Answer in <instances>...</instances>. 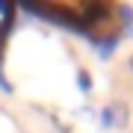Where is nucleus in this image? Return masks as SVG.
<instances>
[{
	"label": "nucleus",
	"instance_id": "1",
	"mask_svg": "<svg viewBox=\"0 0 133 133\" xmlns=\"http://www.w3.org/2000/svg\"><path fill=\"white\" fill-rule=\"evenodd\" d=\"M101 124H104V127H112V124L124 127V124H127V107L118 104V101H115V104H109L104 112H101Z\"/></svg>",
	"mask_w": 133,
	"mask_h": 133
},
{
	"label": "nucleus",
	"instance_id": "2",
	"mask_svg": "<svg viewBox=\"0 0 133 133\" xmlns=\"http://www.w3.org/2000/svg\"><path fill=\"white\" fill-rule=\"evenodd\" d=\"M77 83H80V89H83V92H89V89H92V80H89V77H86L83 71L77 74Z\"/></svg>",
	"mask_w": 133,
	"mask_h": 133
},
{
	"label": "nucleus",
	"instance_id": "3",
	"mask_svg": "<svg viewBox=\"0 0 133 133\" xmlns=\"http://www.w3.org/2000/svg\"><path fill=\"white\" fill-rule=\"evenodd\" d=\"M127 68H130V71H133V56H130V62H127Z\"/></svg>",
	"mask_w": 133,
	"mask_h": 133
}]
</instances>
